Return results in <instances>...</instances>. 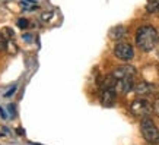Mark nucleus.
Returning <instances> with one entry per match:
<instances>
[{"label": "nucleus", "instance_id": "9d476101", "mask_svg": "<svg viewBox=\"0 0 159 145\" xmlns=\"http://www.w3.org/2000/svg\"><path fill=\"white\" fill-rule=\"evenodd\" d=\"M146 10L149 13H159V0H148Z\"/></svg>", "mask_w": 159, "mask_h": 145}, {"label": "nucleus", "instance_id": "2eb2a0df", "mask_svg": "<svg viewBox=\"0 0 159 145\" xmlns=\"http://www.w3.org/2000/svg\"><path fill=\"white\" fill-rule=\"evenodd\" d=\"M158 70H159V68H158Z\"/></svg>", "mask_w": 159, "mask_h": 145}, {"label": "nucleus", "instance_id": "0eeeda50", "mask_svg": "<svg viewBox=\"0 0 159 145\" xmlns=\"http://www.w3.org/2000/svg\"><path fill=\"white\" fill-rule=\"evenodd\" d=\"M133 88H134V79L133 78H121V79H117L116 91L118 94H127Z\"/></svg>", "mask_w": 159, "mask_h": 145}, {"label": "nucleus", "instance_id": "423d86ee", "mask_svg": "<svg viewBox=\"0 0 159 145\" xmlns=\"http://www.w3.org/2000/svg\"><path fill=\"white\" fill-rule=\"evenodd\" d=\"M112 75L116 79H121V78H134L137 70H136L134 66H130V65H124V66H118L116 70H112Z\"/></svg>", "mask_w": 159, "mask_h": 145}, {"label": "nucleus", "instance_id": "f257e3e1", "mask_svg": "<svg viewBox=\"0 0 159 145\" xmlns=\"http://www.w3.org/2000/svg\"><path fill=\"white\" fill-rule=\"evenodd\" d=\"M159 43V34L152 25H143L136 32V44L142 51H152Z\"/></svg>", "mask_w": 159, "mask_h": 145}, {"label": "nucleus", "instance_id": "f03ea898", "mask_svg": "<svg viewBox=\"0 0 159 145\" xmlns=\"http://www.w3.org/2000/svg\"><path fill=\"white\" fill-rule=\"evenodd\" d=\"M140 131H142V136L145 138V141L150 145H158L159 144V129L153 123L152 119L149 117H143V120L140 123Z\"/></svg>", "mask_w": 159, "mask_h": 145}, {"label": "nucleus", "instance_id": "6e6552de", "mask_svg": "<svg viewBox=\"0 0 159 145\" xmlns=\"http://www.w3.org/2000/svg\"><path fill=\"white\" fill-rule=\"evenodd\" d=\"M134 92L137 94V95H142V97H145V95H149V94H152L155 89L153 85H150L149 82H140L137 84V85H134Z\"/></svg>", "mask_w": 159, "mask_h": 145}, {"label": "nucleus", "instance_id": "ddd939ff", "mask_svg": "<svg viewBox=\"0 0 159 145\" xmlns=\"http://www.w3.org/2000/svg\"><path fill=\"white\" fill-rule=\"evenodd\" d=\"M153 113L159 117V98H156V101L153 103Z\"/></svg>", "mask_w": 159, "mask_h": 145}, {"label": "nucleus", "instance_id": "4468645a", "mask_svg": "<svg viewBox=\"0 0 159 145\" xmlns=\"http://www.w3.org/2000/svg\"><path fill=\"white\" fill-rule=\"evenodd\" d=\"M29 145H38V144H29Z\"/></svg>", "mask_w": 159, "mask_h": 145}, {"label": "nucleus", "instance_id": "20e7f679", "mask_svg": "<svg viewBox=\"0 0 159 145\" xmlns=\"http://www.w3.org/2000/svg\"><path fill=\"white\" fill-rule=\"evenodd\" d=\"M114 56L120 59L123 62H129L134 57V48L131 47L129 43H117L114 47Z\"/></svg>", "mask_w": 159, "mask_h": 145}, {"label": "nucleus", "instance_id": "7ed1b4c3", "mask_svg": "<svg viewBox=\"0 0 159 145\" xmlns=\"http://www.w3.org/2000/svg\"><path fill=\"white\" fill-rule=\"evenodd\" d=\"M150 111H153V106L146 98H136L130 104V113L134 117H146Z\"/></svg>", "mask_w": 159, "mask_h": 145}, {"label": "nucleus", "instance_id": "39448f33", "mask_svg": "<svg viewBox=\"0 0 159 145\" xmlns=\"http://www.w3.org/2000/svg\"><path fill=\"white\" fill-rule=\"evenodd\" d=\"M117 100L116 88H101V103L104 107H112Z\"/></svg>", "mask_w": 159, "mask_h": 145}, {"label": "nucleus", "instance_id": "1a4fd4ad", "mask_svg": "<svg viewBox=\"0 0 159 145\" xmlns=\"http://www.w3.org/2000/svg\"><path fill=\"white\" fill-rule=\"evenodd\" d=\"M125 27H123V25H117V27H114V28L110 29V37L112 40H120L123 38L125 35Z\"/></svg>", "mask_w": 159, "mask_h": 145}, {"label": "nucleus", "instance_id": "9b49d317", "mask_svg": "<svg viewBox=\"0 0 159 145\" xmlns=\"http://www.w3.org/2000/svg\"><path fill=\"white\" fill-rule=\"evenodd\" d=\"M6 47H7V40H6L5 35L0 32V53H2V51H5Z\"/></svg>", "mask_w": 159, "mask_h": 145}, {"label": "nucleus", "instance_id": "f8f14e48", "mask_svg": "<svg viewBox=\"0 0 159 145\" xmlns=\"http://www.w3.org/2000/svg\"><path fill=\"white\" fill-rule=\"evenodd\" d=\"M18 25H19V28H26L29 25V22H28V19H24V18H20L19 21H18Z\"/></svg>", "mask_w": 159, "mask_h": 145}]
</instances>
